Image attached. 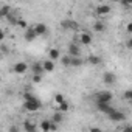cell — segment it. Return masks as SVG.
Masks as SVG:
<instances>
[{
    "instance_id": "1",
    "label": "cell",
    "mask_w": 132,
    "mask_h": 132,
    "mask_svg": "<svg viewBox=\"0 0 132 132\" xmlns=\"http://www.w3.org/2000/svg\"><path fill=\"white\" fill-rule=\"evenodd\" d=\"M23 109L27 112H37L40 109V101L36 96H33L31 100H25L23 101Z\"/></svg>"
},
{
    "instance_id": "2",
    "label": "cell",
    "mask_w": 132,
    "mask_h": 132,
    "mask_svg": "<svg viewBox=\"0 0 132 132\" xmlns=\"http://www.w3.org/2000/svg\"><path fill=\"white\" fill-rule=\"evenodd\" d=\"M113 100V93L109 90H100L95 93V101L96 103H110Z\"/></svg>"
},
{
    "instance_id": "3",
    "label": "cell",
    "mask_w": 132,
    "mask_h": 132,
    "mask_svg": "<svg viewBox=\"0 0 132 132\" xmlns=\"http://www.w3.org/2000/svg\"><path fill=\"white\" fill-rule=\"evenodd\" d=\"M107 118H109L110 121H115V123H123V121L126 120V113L121 112V110L113 109L110 113H107Z\"/></svg>"
},
{
    "instance_id": "4",
    "label": "cell",
    "mask_w": 132,
    "mask_h": 132,
    "mask_svg": "<svg viewBox=\"0 0 132 132\" xmlns=\"http://www.w3.org/2000/svg\"><path fill=\"white\" fill-rule=\"evenodd\" d=\"M33 30H34V33H36V36L39 37V36H47L48 34V27L45 25V23H36L34 27H33Z\"/></svg>"
},
{
    "instance_id": "5",
    "label": "cell",
    "mask_w": 132,
    "mask_h": 132,
    "mask_svg": "<svg viewBox=\"0 0 132 132\" xmlns=\"http://www.w3.org/2000/svg\"><path fill=\"white\" fill-rule=\"evenodd\" d=\"M39 129L44 130V132H48V130H54V129H57V126H56V123H53L51 120H44V121L39 124Z\"/></svg>"
},
{
    "instance_id": "6",
    "label": "cell",
    "mask_w": 132,
    "mask_h": 132,
    "mask_svg": "<svg viewBox=\"0 0 132 132\" xmlns=\"http://www.w3.org/2000/svg\"><path fill=\"white\" fill-rule=\"evenodd\" d=\"M27 70H28V64L27 62H16L14 67H13V72L17 73V75H23V73H27Z\"/></svg>"
},
{
    "instance_id": "7",
    "label": "cell",
    "mask_w": 132,
    "mask_h": 132,
    "mask_svg": "<svg viewBox=\"0 0 132 132\" xmlns=\"http://www.w3.org/2000/svg\"><path fill=\"white\" fill-rule=\"evenodd\" d=\"M103 81H104L106 86H113V84L117 82V76H115L112 72H106V73L103 75Z\"/></svg>"
},
{
    "instance_id": "8",
    "label": "cell",
    "mask_w": 132,
    "mask_h": 132,
    "mask_svg": "<svg viewBox=\"0 0 132 132\" xmlns=\"http://www.w3.org/2000/svg\"><path fill=\"white\" fill-rule=\"evenodd\" d=\"M78 40H79V44H81V45H90V44H92V36H90V33L82 31V33L79 34Z\"/></svg>"
},
{
    "instance_id": "9",
    "label": "cell",
    "mask_w": 132,
    "mask_h": 132,
    "mask_svg": "<svg viewBox=\"0 0 132 132\" xmlns=\"http://www.w3.org/2000/svg\"><path fill=\"white\" fill-rule=\"evenodd\" d=\"M96 109L101 112V113H110L113 110V107L110 106V103H96Z\"/></svg>"
},
{
    "instance_id": "10",
    "label": "cell",
    "mask_w": 132,
    "mask_h": 132,
    "mask_svg": "<svg viewBox=\"0 0 132 132\" xmlns=\"http://www.w3.org/2000/svg\"><path fill=\"white\" fill-rule=\"evenodd\" d=\"M95 13H96V16H100V17L107 16V14H110V6H109V5H100V6H96Z\"/></svg>"
},
{
    "instance_id": "11",
    "label": "cell",
    "mask_w": 132,
    "mask_h": 132,
    "mask_svg": "<svg viewBox=\"0 0 132 132\" xmlns=\"http://www.w3.org/2000/svg\"><path fill=\"white\" fill-rule=\"evenodd\" d=\"M23 37H25V40H27V42H33V40L37 37V36H36V33H34V30H33V27H28V28H25Z\"/></svg>"
},
{
    "instance_id": "12",
    "label": "cell",
    "mask_w": 132,
    "mask_h": 132,
    "mask_svg": "<svg viewBox=\"0 0 132 132\" xmlns=\"http://www.w3.org/2000/svg\"><path fill=\"white\" fill-rule=\"evenodd\" d=\"M22 127H23V130H27V132H34V130H37V124H36L33 120H25Z\"/></svg>"
},
{
    "instance_id": "13",
    "label": "cell",
    "mask_w": 132,
    "mask_h": 132,
    "mask_svg": "<svg viewBox=\"0 0 132 132\" xmlns=\"http://www.w3.org/2000/svg\"><path fill=\"white\" fill-rule=\"evenodd\" d=\"M42 69H44V72H47V73L54 72V61H51V59H45V61L42 62Z\"/></svg>"
},
{
    "instance_id": "14",
    "label": "cell",
    "mask_w": 132,
    "mask_h": 132,
    "mask_svg": "<svg viewBox=\"0 0 132 132\" xmlns=\"http://www.w3.org/2000/svg\"><path fill=\"white\" fill-rule=\"evenodd\" d=\"M61 27H62L64 30H78V23L73 22V20H69V19L62 20V22H61Z\"/></svg>"
},
{
    "instance_id": "15",
    "label": "cell",
    "mask_w": 132,
    "mask_h": 132,
    "mask_svg": "<svg viewBox=\"0 0 132 132\" xmlns=\"http://www.w3.org/2000/svg\"><path fill=\"white\" fill-rule=\"evenodd\" d=\"M69 56H81V48L78 44H70L69 45Z\"/></svg>"
},
{
    "instance_id": "16",
    "label": "cell",
    "mask_w": 132,
    "mask_h": 132,
    "mask_svg": "<svg viewBox=\"0 0 132 132\" xmlns=\"http://www.w3.org/2000/svg\"><path fill=\"white\" fill-rule=\"evenodd\" d=\"M82 64H84L82 57H79V56H70V67H81Z\"/></svg>"
},
{
    "instance_id": "17",
    "label": "cell",
    "mask_w": 132,
    "mask_h": 132,
    "mask_svg": "<svg viewBox=\"0 0 132 132\" xmlns=\"http://www.w3.org/2000/svg\"><path fill=\"white\" fill-rule=\"evenodd\" d=\"M106 30V23L103 22V20H95V23H93V31L95 33H103Z\"/></svg>"
},
{
    "instance_id": "18",
    "label": "cell",
    "mask_w": 132,
    "mask_h": 132,
    "mask_svg": "<svg viewBox=\"0 0 132 132\" xmlns=\"http://www.w3.org/2000/svg\"><path fill=\"white\" fill-rule=\"evenodd\" d=\"M48 57L51 59V61H57L59 57H61V51H59V48H50V51H48Z\"/></svg>"
},
{
    "instance_id": "19",
    "label": "cell",
    "mask_w": 132,
    "mask_h": 132,
    "mask_svg": "<svg viewBox=\"0 0 132 132\" xmlns=\"http://www.w3.org/2000/svg\"><path fill=\"white\" fill-rule=\"evenodd\" d=\"M56 110H59V112H62V113H64V112H69V110H70V103H67V101L64 100L62 103H59V104L56 106Z\"/></svg>"
},
{
    "instance_id": "20",
    "label": "cell",
    "mask_w": 132,
    "mask_h": 132,
    "mask_svg": "<svg viewBox=\"0 0 132 132\" xmlns=\"http://www.w3.org/2000/svg\"><path fill=\"white\" fill-rule=\"evenodd\" d=\"M31 72H33V73H37V75H42V73H44L42 62H34V64L31 65Z\"/></svg>"
},
{
    "instance_id": "21",
    "label": "cell",
    "mask_w": 132,
    "mask_h": 132,
    "mask_svg": "<svg viewBox=\"0 0 132 132\" xmlns=\"http://www.w3.org/2000/svg\"><path fill=\"white\" fill-rule=\"evenodd\" d=\"M87 61H89V64H92V65H98V64H101V57L96 56V54H90V56L87 57Z\"/></svg>"
},
{
    "instance_id": "22",
    "label": "cell",
    "mask_w": 132,
    "mask_h": 132,
    "mask_svg": "<svg viewBox=\"0 0 132 132\" xmlns=\"http://www.w3.org/2000/svg\"><path fill=\"white\" fill-rule=\"evenodd\" d=\"M62 120H64V115H62V112H59V110H56V112L53 113V117H51V121H53V123H56V124H57V123H61Z\"/></svg>"
},
{
    "instance_id": "23",
    "label": "cell",
    "mask_w": 132,
    "mask_h": 132,
    "mask_svg": "<svg viewBox=\"0 0 132 132\" xmlns=\"http://www.w3.org/2000/svg\"><path fill=\"white\" fill-rule=\"evenodd\" d=\"M10 13H11V6H10V5H3V6H0V17H6Z\"/></svg>"
},
{
    "instance_id": "24",
    "label": "cell",
    "mask_w": 132,
    "mask_h": 132,
    "mask_svg": "<svg viewBox=\"0 0 132 132\" xmlns=\"http://www.w3.org/2000/svg\"><path fill=\"white\" fill-rule=\"evenodd\" d=\"M5 19H6V20H8V22L11 23V25H16V23H17V19H19V17H17V16H16V14H14V13L11 11V13H10V14H8V16H6Z\"/></svg>"
},
{
    "instance_id": "25",
    "label": "cell",
    "mask_w": 132,
    "mask_h": 132,
    "mask_svg": "<svg viewBox=\"0 0 132 132\" xmlns=\"http://www.w3.org/2000/svg\"><path fill=\"white\" fill-rule=\"evenodd\" d=\"M59 59H61V64L64 65V67H70V56L69 54L67 56H61Z\"/></svg>"
},
{
    "instance_id": "26",
    "label": "cell",
    "mask_w": 132,
    "mask_h": 132,
    "mask_svg": "<svg viewBox=\"0 0 132 132\" xmlns=\"http://www.w3.org/2000/svg\"><path fill=\"white\" fill-rule=\"evenodd\" d=\"M64 100H65V98H64V95H62V93H56V95H54V98H53V101H54V104H56V106H57L59 103H62Z\"/></svg>"
},
{
    "instance_id": "27",
    "label": "cell",
    "mask_w": 132,
    "mask_h": 132,
    "mask_svg": "<svg viewBox=\"0 0 132 132\" xmlns=\"http://www.w3.org/2000/svg\"><path fill=\"white\" fill-rule=\"evenodd\" d=\"M17 27H20L22 30H25V28H28V23H27V20L25 19H17V23H16Z\"/></svg>"
},
{
    "instance_id": "28",
    "label": "cell",
    "mask_w": 132,
    "mask_h": 132,
    "mask_svg": "<svg viewBox=\"0 0 132 132\" xmlns=\"http://www.w3.org/2000/svg\"><path fill=\"white\" fill-rule=\"evenodd\" d=\"M123 96H124V100L130 101V100H132V90H130V89H127V90L124 92V95H123Z\"/></svg>"
},
{
    "instance_id": "29",
    "label": "cell",
    "mask_w": 132,
    "mask_h": 132,
    "mask_svg": "<svg viewBox=\"0 0 132 132\" xmlns=\"http://www.w3.org/2000/svg\"><path fill=\"white\" fill-rule=\"evenodd\" d=\"M40 79H42V75H37V73H33V82H34V84H37V82H40Z\"/></svg>"
},
{
    "instance_id": "30",
    "label": "cell",
    "mask_w": 132,
    "mask_h": 132,
    "mask_svg": "<svg viewBox=\"0 0 132 132\" xmlns=\"http://www.w3.org/2000/svg\"><path fill=\"white\" fill-rule=\"evenodd\" d=\"M120 2L126 6V8H129V6H132V0H120Z\"/></svg>"
},
{
    "instance_id": "31",
    "label": "cell",
    "mask_w": 132,
    "mask_h": 132,
    "mask_svg": "<svg viewBox=\"0 0 132 132\" xmlns=\"http://www.w3.org/2000/svg\"><path fill=\"white\" fill-rule=\"evenodd\" d=\"M22 96H23V101H25V100H31V98H33L34 95H33V93H30V92H25V93H23Z\"/></svg>"
},
{
    "instance_id": "32",
    "label": "cell",
    "mask_w": 132,
    "mask_h": 132,
    "mask_svg": "<svg viewBox=\"0 0 132 132\" xmlns=\"http://www.w3.org/2000/svg\"><path fill=\"white\" fill-rule=\"evenodd\" d=\"M126 31H127V33H129V34H130V33H132V23H130V22H129V23H127V27H126Z\"/></svg>"
},
{
    "instance_id": "33",
    "label": "cell",
    "mask_w": 132,
    "mask_h": 132,
    "mask_svg": "<svg viewBox=\"0 0 132 132\" xmlns=\"http://www.w3.org/2000/svg\"><path fill=\"white\" fill-rule=\"evenodd\" d=\"M3 39H5V31H3V30H0V42H2Z\"/></svg>"
},
{
    "instance_id": "34",
    "label": "cell",
    "mask_w": 132,
    "mask_h": 132,
    "mask_svg": "<svg viewBox=\"0 0 132 132\" xmlns=\"http://www.w3.org/2000/svg\"><path fill=\"white\" fill-rule=\"evenodd\" d=\"M110 2H120V0H110Z\"/></svg>"
},
{
    "instance_id": "35",
    "label": "cell",
    "mask_w": 132,
    "mask_h": 132,
    "mask_svg": "<svg viewBox=\"0 0 132 132\" xmlns=\"http://www.w3.org/2000/svg\"><path fill=\"white\" fill-rule=\"evenodd\" d=\"M96 2H104V0H96Z\"/></svg>"
},
{
    "instance_id": "36",
    "label": "cell",
    "mask_w": 132,
    "mask_h": 132,
    "mask_svg": "<svg viewBox=\"0 0 132 132\" xmlns=\"http://www.w3.org/2000/svg\"><path fill=\"white\" fill-rule=\"evenodd\" d=\"M0 57H2V51H0Z\"/></svg>"
}]
</instances>
